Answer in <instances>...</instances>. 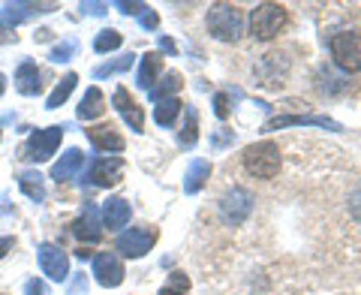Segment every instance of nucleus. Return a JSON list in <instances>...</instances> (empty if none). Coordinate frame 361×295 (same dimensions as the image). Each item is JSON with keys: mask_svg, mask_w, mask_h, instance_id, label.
I'll list each match as a JSON object with an SVG mask.
<instances>
[{"mask_svg": "<svg viewBox=\"0 0 361 295\" xmlns=\"http://www.w3.org/2000/svg\"><path fill=\"white\" fill-rule=\"evenodd\" d=\"M208 30L214 40L220 42H238L244 37V16L238 6L232 4H214L208 9Z\"/></svg>", "mask_w": 361, "mask_h": 295, "instance_id": "nucleus-1", "label": "nucleus"}, {"mask_svg": "<svg viewBox=\"0 0 361 295\" xmlns=\"http://www.w3.org/2000/svg\"><path fill=\"white\" fill-rule=\"evenodd\" d=\"M244 169L250 172L253 178H262V181H271L277 175V169H280V148L274 142H256L250 145L244 151Z\"/></svg>", "mask_w": 361, "mask_h": 295, "instance_id": "nucleus-2", "label": "nucleus"}, {"mask_svg": "<svg viewBox=\"0 0 361 295\" xmlns=\"http://www.w3.org/2000/svg\"><path fill=\"white\" fill-rule=\"evenodd\" d=\"M331 58L343 73H361V33L358 30H341L329 40Z\"/></svg>", "mask_w": 361, "mask_h": 295, "instance_id": "nucleus-3", "label": "nucleus"}, {"mask_svg": "<svg viewBox=\"0 0 361 295\" xmlns=\"http://www.w3.org/2000/svg\"><path fill=\"white\" fill-rule=\"evenodd\" d=\"M63 130L66 127H45V130H33L27 136L25 148H21V157H25L27 163H45L51 160V154L61 148V139H63Z\"/></svg>", "mask_w": 361, "mask_h": 295, "instance_id": "nucleus-4", "label": "nucleus"}, {"mask_svg": "<svg viewBox=\"0 0 361 295\" xmlns=\"http://www.w3.org/2000/svg\"><path fill=\"white\" fill-rule=\"evenodd\" d=\"M286 6L280 4H259L250 13V33L256 40H274L280 30L286 28Z\"/></svg>", "mask_w": 361, "mask_h": 295, "instance_id": "nucleus-5", "label": "nucleus"}, {"mask_svg": "<svg viewBox=\"0 0 361 295\" xmlns=\"http://www.w3.org/2000/svg\"><path fill=\"white\" fill-rule=\"evenodd\" d=\"M154 244H157V229H151V226H133V229L118 235L115 251L121 256L142 259V256H148L154 251Z\"/></svg>", "mask_w": 361, "mask_h": 295, "instance_id": "nucleus-6", "label": "nucleus"}, {"mask_svg": "<svg viewBox=\"0 0 361 295\" xmlns=\"http://www.w3.org/2000/svg\"><path fill=\"white\" fill-rule=\"evenodd\" d=\"M253 211V193L247 187H232L220 199V217L229 226H241Z\"/></svg>", "mask_w": 361, "mask_h": 295, "instance_id": "nucleus-7", "label": "nucleus"}, {"mask_svg": "<svg viewBox=\"0 0 361 295\" xmlns=\"http://www.w3.org/2000/svg\"><path fill=\"white\" fill-rule=\"evenodd\" d=\"M123 178V160L121 157H97L87 169V184L90 187H115Z\"/></svg>", "mask_w": 361, "mask_h": 295, "instance_id": "nucleus-8", "label": "nucleus"}, {"mask_svg": "<svg viewBox=\"0 0 361 295\" xmlns=\"http://www.w3.org/2000/svg\"><path fill=\"white\" fill-rule=\"evenodd\" d=\"M51 9H58V4H33V0H25V4H4L0 6V28L13 30L21 21H27L39 13H51Z\"/></svg>", "mask_w": 361, "mask_h": 295, "instance_id": "nucleus-9", "label": "nucleus"}, {"mask_svg": "<svg viewBox=\"0 0 361 295\" xmlns=\"http://www.w3.org/2000/svg\"><path fill=\"white\" fill-rule=\"evenodd\" d=\"M123 263H121V256L118 253H97L94 256V277L99 287H106V289H115L123 283Z\"/></svg>", "mask_w": 361, "mask_h": 295, "instance_id": "nucleus-10", "label": "nucleus"}, {"mask_svg": "<svg viewBox=\"0 0 361 295\" xmlns=\"http://www.w3.org/2000/svg\"><path fill=\"white\" fill-rule=\"evenodd\" d=\"M286 127H322V130H331V133H341L343 127L325 115H280V118H271L265 124V133L271 130H286Z\"/></svg>", "mask_w": 361, "mask_h": 295, "instance_id": "nucleus-11", "label": "nucleus"}, {"mask_svg": "<svg viewBox=\"0 0 361 295\" xmlns=\"http://www.w3.org/2000/svg\"><path fill=\"white\" fill-rule=\"evenodd\" d=\"M39 268H42L45 277L63 283L66 277H70V256L54 244H42L39 247Z\"/></svg>", "mask_w": 361, "mask_h": 295, "instance_id": "nucleus-12", "label": "nucleus"}, {"mask_svg": "<svg viewBox=\"0 0 361 295\" xmlns=\"http://www.w3.org/2000/svg\"><path fill=\"white\" fill-rule=\"evenodd\" d=\"M87 136V142L97 148V151H103V154H121L123 148H127V142H123V136L111 127V124H97V127H87L85 130Z\"/></svg>", "mask_w": 361, "mask_h": 295, "instance_id": "nucleus-13", "label": "nucleus"}, {"mask_svg": "<svg viewBox=\"0 0 361 295\" xmlns=\"http://www.w3.org/2000/svg\"><path fill=\"white\" fill-rule=\"evenodd\" d=\"M73 232H75L78 241H85V244H97L99 238H103V220H99V211H97L94 202L85 205L82 217L73 223Z\"/></svg>", "mask_w": 361, "mask_h": 295, "instance_id": "nucleus-14", "label": "nucleus"}, {"mask_svg": "<svg viewBox=\"0 0 361 295\" xmlns=\"http://www.w3.org/2000/svg\"><path fill=\"white\" fill-rule=\"evenodd\" d=\"M111 103H115V109L121 112V118L127 121V127H130L133 133H142V130H145V115H142L139 103H135V100L130 97L127 88H118L115 97H111Z\"/></svg>", "mask_w": 361, "mask_h": 295, "instance_id": "nucleus-15", "label": "nucleus"}, {"mask_svg": "<svg viewBox=\"0 0 361 295\" xmlns=\"http://www.w3.org/2000/svg\"><path fill=\"white\" fill-rule=\"evenodd\" d=\"M130 217H133L130 202H127V199H121V196H111L106 205H103V214H99V220H103V226H106L109 232L123 229V226L130 223Z\"/></svg>", "mask_w": 361, "mask_h": 295, "instance_id": "nucleus-16", "label": "nucleus"}, {"mask_svg": "<svg viewBox=\"0 0 361 295\" xmlns=\"http://www.w3.org/2000/svg\"><path fill=\"white\" fill-rule=\"evenodd\" d=\"M42 73H39V66L33 64V61H21L18 64V70H16V90L18 94H25V97H37L39 90H42Z\"/></svg>", "mask_w": 361, "mask_h": 295, "instance_id": "nucleus-17", "label": "nucleus"}, {"mask_svg": "<svg viewBox=\"0 0 361 295\" xmlns=\"http://www.w3.org/2000/svg\"><path fill=\"white\" fill-rule=\"evenodd\" d=\"M82 166H85V154L78 151V148H66V151L61 154V160L51 166V178L58 181V184H63V181L75 178Z\"/></svg>", "mask_w": 361, "mask_h": 295, "instance_id": "nucleus-18", "label": "nucleus"}, {"mask_svg": "<svg viewBox=\"0 0 361 295\" xmlns=\"http://www.w3.org/2000/svg\"><path fill=\"white\" fill-rule=\"evenodd\" d=\"M163 73V54L160 52H148L142 54V64H139V73H135V85L142 90H151L157 76Z\"/></svg>", "mask_w": 361, "mask_h": 295, "instance_id": "nucleus-19", "label": "nucleus"}, {"mask_svg": "<svg viewBox=\"0 0 361 295\" xmlns=\"http://www.w3.org/2000/svg\"><path fill=\"white\" fill-rule=\"evenodd\" d=\"M103 112H106L103 90H99V88H87L85 97H82V103H78V118H82V121H94V118H103Z\"/></svg>", "mask_w": 361, "mask_h": 295, "instance_id": "nucleus-20", "label": "nucleus"}, {"mask_svg": "<svg viewBox=\"0 0 361 295\" xmlns=\"http://www.w3.org/2000/svg\"><path fill=\"white\" fill-rule=\"evenodd\" d=\"M211 175V163L208 160H193L187 166V175H184V193H199L202 187H205V181Z\"/></svg>", "mask_w": 361, "mask_h": 295, "instance_id": "nucleus-21", "label": "nucleus"}, {"mask_svg": "<svg viewBox=\"0 0 361 295\" xmlns=\"http://www.w3.org/2000/svg\"><path fill=\"white\" fill-rule=\"evenodd\" d=\"M277 64H289L283 52H265L262 58H259V66H256V73H262L265 66L271 70V76L265 78V85H280V82H283V76L289 73V70H277Z\"/></svg>", "mask_w": 361, "mask_h": 295, "instance_id": "nucleus-22", "label": "nucleus"}, {"mask_svg": "<svg viewBox=\"0 0 361 295\" xmlns=\"http://www.w3.org/2000/svg\"><path fill=\"white\" fill-rule=\"evenodd\" d=\"M180 88H184V78H180V73H166L160 82L148 90V94H151L154 103H160V100H172Z\"/></svg>", "mask_w": 361, "mask_h": 295, "instance_id": "nucleus-23", "label": "nucleus"}, {"mask_svg": "<svg viewBox=\"0 0 361 295\" xmlns=\"http://www.w3.org/2000/svg\"><path fill=\"white\" fill-rule=\"evenodd\" d=\"M18 187L30 202H37V205L45 199V181L39 172H18Z\"/></svg>", "mask_w": 361, "mask_h": 295, "instance_id": "nucleus-24", "label": "nucleus"}, {"mask_svg": "<svg viewBox=\"0 0 361 295\" xmlns=\"http://www.w3.org/2000/svg\"><path fill=\"white\" fill-rule=\"evenodd\" d=\"M196 142H199V115H196L193 106H187L184 109V127H180V133H178V145L193 148Z\"/></svg>", "mask_w": 361, "mask_h": 295, "instance_id": "nucleus-25", "label": "nucleus"}, {"mask_svg": "<svg viewBox=\"0 0 361 295\" xmlns=\"http://www.w3.org/2000/svg\"><path fill=\"white\" fill-rule=\"evenodd\" d=\"M75 82H78V76L75 73H66L58 85H54V90L49 94V100H45V109H61L66 100H70V94H73V88H75Z\"/></svg>", "mask_w": 361, "mask_h": 295, "instance_id": "nucleus-26", "label": "nucleus"}, {"mask_svg": "<svg viewBox=\"0 0 361 295\" xmlns=\"http://www.w3.org/2000/svg\"><path fill=\"white\" fill-rule=\"evenodd\" d=\"M178 115H180V100H178V97L160 100V103L154 106V121L160 124V127H172Z\"/></svg>", "mask_w": 361, "mask_h": 295, "instance_id": "nucleus-27", "label": "nucleus"}, {"mask_svg": "<svg viewBox=\"0 0 361 295\" xmlns=\"http://www.w3.org/2000/svg\"><path fill=\"white\" fill-rule=\"evenodd\" d=\"M121 42H123V33L106 28V30H99V33H97V40H94V52H99V54L115 52V49H121Z\"/></svg>", "mask_w": 361, "mask_h": 295, "instance_id": "nucleus-28", "label": "nucleus"}, {"mask_svg": "<svg viewBox=\"0 0 361 295\" xmlns=\"http://www.w3.org/2000/svg\"><path fill=\"white\" fill-rule=\"evenodd\" d=\"M133 66V54H121L118 61H109L103 66H97L94 70V78H109V76H121V73H127Z\"/></svg>", "mask_w": 361, "mask_h": 295, "instance_id": "nucleus-29", "label": "nucleus"}, {"mask_svg": "<svg viewBox=\"0 0 361 295\" xmlns=\"http://www.w3.org/2000/svg\"><path fill=\"white\" fill-rule=\"evenodd\" d=\"M160 295H190V280L180 275V271H172V275H169V283L160 289Z\"/></svg>", "mask_w": 361, "mask_h": 295, "instance_id": "nucleus-30", "label": "nucleus"}, {"mask_svg": "<svg viewBox=\"0 0 361 295\" xmlns=\"http://www.w3.org/2000/svg\"><path fill=\"white\" fill-rule=\"evenodd\" d=\"M75 54V40H63V42H58L51 49V61L54 64H66Z\"/></svg>", "mask_w": 361, "mask_h": 295, "instance_id": "nucleus-31", "label": "nucleus"}, {"mask_svg": "<svg viewBox=\"0 0 361 295\" xmlns=\"http://www.w3.org/2000/svg\"><path fill=\"white\" fill-rule=\"evenodd\" d=\"M229 109H232V103H229V94H217V97H214V115H217L220 121L229 118Z\"/></svg>", "mask_w": 361, "mask_h": 295, "instance_id": "nucleus-32", "label": "nucleus"}, {"mask_svg": "<svg viewBox=\"0 0 361 295\" xmlns=\"http://www.w3.org/2000/svg\"><path fill=\"white\" fill-rule=\"evenodd\" d=\"M139 25H142L145 30H157V25H160V16H157L154 9L148 6V9H145V13L139 16Z\"/></svg>", "mask_w": 361, "mask_h": 295, "instance_id": "nucleus-33", "label": "nucleus"}, {"mask_svg": "<svg viewBox=\"0 0 361 295\" xmlns=\"http://www.w3.org/2000/svg\"><path fill=\"white\" fill-rule=\"evenodd\" d=\"M78 13L82 16H106L109 4H78Z\"/></svg>", "mask_w": 361, "mask_h": 295, "instance_id": "nucleus-34", "label": "nucleus"}, {"mask_svg": "<svg viewBox=\"0 0 361 295\" xmlns=\"http://www.w3.org/2000/svg\"><path fill=\"white\" fill-rule=\"evenodd\" d=\"M115 9H121L123 16H142L148 4H127V0H121V4H115Z\"/></svg>", "mask_w": 361, "mask_h": 295, "instance_id": "nucleus-35", "label": "nucleus"}, {"mask_svg": "<svg viewBox=\"0 0 361 295\" xmlns=\"http://www.w3.org/2000/svg\"><path fill=\"white\" fill-rule=\"evenodd\" d=\"M25 295H49V289H45V283H42V280L33 277V280L25 283Z\"/></svg>", "mask_w": 361, "mask_h": 295, "instance_id": "nucleus-36", "label": "nucleus"}, {"mask_svg": "<svg viewBox=\"0 0 361 295\" xmlns=\"http://www.w3.org/2000/svg\"><path fill=\"white\" fill-rule=\"evenodd\" d=\"M349 211H353V217L361 223V190L353 193V199H349Z\"/></svg>", "mask_w": 361, "mask_h": 295, "instance_id": "nucleus-37", "label": "nucleus"}, {"mask_svg": "<svg viewBox=\"0 0 361 295\" xmlns=\"http://www.w3.org/2000/svg\"><path fill=\"white\" fill-rule=\"evenodd\" d=\"M232 142H235L232 133H217V136H214V148H226V145H232Z\"/></svg>", "mask_w": 361, "mask_h": 295, "instance_id": "nucleus-38", "label": "nucleus"}, {"mask_svg": "<svg viewBox=\"0 0 361 295\" xmlns=\"http://www.w3.org/2000/svg\"><path fill=\"white\" fill-rule=\"evenodd\" d=\"M9 251H13V238H6V235H0V259H4Z\"/></svg>", "mask_w": 361, "mask_h": 295, "instance_id": "nucleus-39", "label": "nucleus"}, {"mask_svg": "<svg viewBox=\"0 0 361 295\" xmlns=\"http://www.w3.org/2000/svg\"><path fill=\"white\" fill-rule=\"evenodd\" d=\"M160 49H163V52H169V54H175V52H178V49H175V42L169 40V37H163V40H160Z\"/></svg>", "mask_w": 361, "mask_h": 295, "instance_id": "nucleus-40", "label": "nucleus"}, {"mask_svg": "<svg viewBox=\"0 0 361 295\" xmlns=\"http://www.w3.org/2000/svg\"><path fill=\"white\" fill-rule=\"evenodd\" d=\"M73 292H87V280H85V275H82V277H75Z\"/></svg>", "mask_w": 361, "mask_h": 295, "instance_id": "nucleus-41", "label": "nucleus"}, {"mask_svg": "<svg viewBox=\"0 0 361 295\" xmlns=\"http://www.w3.org/2000/svg\"><path fill=\"white\" fill-rule=\"evenodd\" d=\"M0 42H16V33H4V30H0Z\"/></svg>", "mask_w": 361, "mask_h": 295, "instance_id": "nucleus-42", "label": "nucleus"}, {"mask_svg": "<svg viewBox=\"0 0 361 295\" xmlns=\"http://www.w3.org/2000/svg\"><path fill=\"white\" fill-rule=\"evenodd\" d=\"M75 256H78V259H90L94 253H90V251H85V247H82V251H75Z\"/></svg>", "mask_w": 361, "mask_h": 295, "instance_id": "nucleus-43", "label": "nucleus"}, {"mask_svg": "<svg viewBox=\"0 0 361 295\" xmlns=\"http://www.w3.org/2000/svg\"><path fill=\"white\" fill-rule=\"evenodd\" d=\"M4 90H6V76L0 73V97H4Z\"/></svg>", "mask_w": 361, "mask_h": 295, "instance_id": "nucleus-44", "label": "nucleus"}]
</instances>
